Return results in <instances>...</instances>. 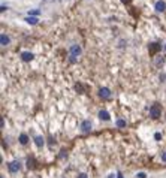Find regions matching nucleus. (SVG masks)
Wrapping results in <instances>:
<instances>
[{"mask_svg": "<svg viewBox=\"0 0 166 178\" xmlns=\"http://www.w3.org/2000/svg\"><path fill=\"white\" fill-rule=\"evenodd\" d=\"M165 118H166V115H165Z\"/></svg>", "mask_w": 166, "mask_h": 178, "instance_id": "obj_27", "label": "nucleus"}, {"mask_svg": "<svg viewBox=\"0 0 166 178\" xmlns=\"http://www.w3.org/2000/svg\"><path fill=\"white\" fill-rule=\"evenodd\" d=\"M136 177H138V178H147V174H145V172H139Z\"/></svg>", "mask_w": 166, "mask_h": 178, "instance_id": "obj_19", "label": "nucleus"}, {"mask_svg": "<svg viewBox=\"0 0 166 178\" xmlns=\"http://www.w3.org/2000/svg\"><path fill=\"white\" fill-rule=\"evenodd\" d=\"M117 178H123V175H121V174H117Z\"/></svg>", "mask_w": 166, "mask_h": 178, "instance_id": "obj_25", "label": "nucleus"}, {"mask_svg": "<svg viewBox=\"0 0 166 178\" xmlns=\"http://www.w3.org/2000/svg\"><path fill=\"white\" fill-rule=\"evenodd\" d=\"M150 115L153 118H159L160 115H162V112H160V105L159 103H154L151 108H150Z\"/></svg>", "mask_w": 166, "mask_h": 178, "instance_id": "obj_2", "label": "nucleus"}, {"mask_svg": "<svg viewBox=\"0 0 166 178\" xmlns=\"http://www.w3.org/2000/svg\"><path fill=\"white\" fill-rule=\"evenodd\" d=\"M81 132L82 133H90L91 132V121L90 120H84L81 123Z\"/></svg>", "mask_w": 166, "mask_h": 178, "instance_id": "obj_4", "label": "nucleus"}, {"mask_svg": "<svg viewBox=\"0 0 166 178\" xmlns=\"http://www.w3.org/2000/svg\"><path fill=\"white\" fill-rule=\"evenodd\" d=\"M154 139H156V141H160V139H162V135H160L159 132H157V133H154Z\"/></svg>", "mask_w": 166, "mask_h": 178, "instance_id": "obj_17", "label": "nucleus"}, {"mask_svg": "<svg viewBox=\"0 0 166 178\" xmlns=\"http://www.w3.org/2000/svg\"><path fill=\"white\" fill-rule=\"evenodd\" d=\"M121 2H123L124 5H130V3H132V0H121Z\"/></svg>", "mask_w": 166, "mask_h": 178, "instance_id": "obj_21", "label": "nucleus"}, {"mask_svg": "<svg viewBox=\"0 0 166 178\" xmlns=\"http://www.w3.org/2000/svg\"><path fill=\"white\" fill-rule=\"evenodd\" d=\"M99 118H100V120H105V121H108V120L111 118V117H109V112L105 111V109L99 111Z\"/></svg>", "mask_w": 166, "mask_h": 178, "instance_id": "obj_10", "label": "nucleus"}, {"mask_svg": "<svg viewBox=\"0 0 166 178\" xmlns=\"http://www.w3.org/2000/svg\"><path fill=\"white\" fill-rule=\"evenodd\" d=\"M99 96L102 97V99H109V97H111V90L106 88V87H102L99 90Z\"/></svg>", "mask_w": 166, "mask_h": 178, "instance_id": "obj_5", "label": "nucleus"}, {"mask_svg": "<svg viewBox=\"0 0 166 178\" xmlns=\"http://www.w3.org/2000/svg\"><path fill=\"white\" fill-rule=\"evenodd\" d=\"M108 178H115V175H114V174H111V175H109Z\"/></svg>", "mask_w": 166, "mask_h": 178, "instance_id": "obj_24", "label": "nucleus"}, {"mask_svg": "<svg viewBox=\"0 0 166 178\" xmlns=\"http://www.w3.org/2000/svg\"><path fill=\"white\" fill-rule=\"evenodd\" d=\"M29 142V136L25 135V133H21L20 135V144H23V145H25Z\"/></svg>", "mask_w": 166, "mask_h": 178, "instance_id": "obj_11", "label": "nucleus"}, {"mask_svg": "<svg viewBox=\"0 0 166 178\" xmlns=\"http://www.w3.org/2000/svg\"><path fill=\"white\" fill-rule=\"evenodd\" d=\"M163 61H165V60H163V57H160V58H157L156 65H157V66H159V65H163Z\"/></svg>", "mask_w": 166, "mask_h": 178, "instance_id": "obj_18", "label": "nucleus"}, {"mask_svg": "<svg viewBox=\"0 0 166 178\" xmlns=\"http://www.w3.org/2000/svg\"><path fill=\"white\" fill-rule=\"evenodd\" d=\"M162 160L166 163V153H163V154H162Z\"/></svg>", "mask_w": 166, "mask_h": 178, "instance_id": "obj_23", "label": "nucleus"}, {"mask_svg": "<svg viewBox=\"0 0 166 178\" xmlns=\"http://www.w3.org/2000/svg\"><path fill=\"white\" fill-rule=\"evenodd\" d=\"M162 47H160V43H157V42H153L150 43V56H156V52L159 51Z\"/></svg>", "mask_w": 166, "mask_h": 178, "instance_id": "obj_6", "label": "nucleus"}, {"mask_svg": "<svg viewBox=\"0 0 166 178\" xmlns=\"http://www.w3.org/2000/svg\"><path fill=\"white\" fill-rule=\"evenodd\" d=\"M27 168L29 169H33L34 168V159H29L27 160Z\"/></svg>", "mask_w": 166, "mask_h": 178, "instance_id": "obj_15", "label": "nucleus"}, {"mask_svg": "<svg viewBox=\"0 0 166 178\" xmlns=\"http://www.w3.org/2000/svg\"><path fill=\"white\" fill-rule=\"evenodd\" d=\"M165 51H166V45H165Z\"/></svg>", "mask_w": 166, "mask_h": 178, "instance_id": "obj_26", "label": "nucleus"}, {"mask_svg": "<svg viewBox=\"0 0 166 178\" xmlns=\"http://www.w3.org/2000/svg\"><path fill=\"white\" fill-rule=\"evenodd\" d=\"M6 9H8V8H6V6H5V5H2V8H0V11H2V12H5V11H6Z\"/></svg>", "mask_w": 166, "mask_h": 178, "instance_id": "obj_22", "label": "nucleus"}, {"mask_svg": "<svg viewBox=\"0 0 166 178\" xmlns=\"http://www.w3.org/2000/svg\"><path fill=\"white\" fill-rule=\"evenodd\" d=\"M34 144H36L38 147H42L43 144H45V141H43L42 136H36V138H34Z\"/></svg>", "mask_w": 166, "mask_h": 178, "instance_id": "obj_13", "label": "nucleus"}, {"mask_svg": "<svg viewBox=\"0 0 166 178\" xmlns=\"http://www.w3.org/2000/svg\"><path fill=\"white\" fill-rule=\"evenodd\" d=\"M78 178H88V175H87V174H80Z\"/></svg>", "mask_w": 166, "mask_h": 178, "instance_id": "obj_20", "label": "nucleus"}, {"mask_svg": "<svg viewBox=\"0 0 166 178\" xmlns=\"http://www.w3.org/2000/svg\"><path fill=\"white\" fill-rule=\"evenodd\" d=\"M154 8H156V11H157V12H165V11H166V3H165V2H162V0H159V2L156 3V6H154Z\"/></svg>", "mask_w": 166, "mask_h": 178, "instance_id": "obj_8", "label": "nucleus"}, {"mask_svg": "<svg viewBox=\"0 0 166 178\" xmlns=\"http://www.w3.org/2000/svg\"><path fill=\"white\" fill-rule=\"evenodd\" d=\"M39 12H40L39 9H33V11H30V12H29V15H30V16H33V15H38Z\"/></svg>", "mask_w": 166, "mask_h": 178, "instance_id": "obj_16", "label": "nucleus"}, {"mask_svg": "<svg viewBox=\"0 0 166 178\" xmlns=\"http://www.w3.org/2000/svg\"><path fill=\"white\" fill-rule=\"evenodd\" d=\"M81 52H82V49H81L80 45H72L71 49H69V60H71L72 63H75L78 60V57L81 56Z\"/></svg>", "mask_w": 166, "mask_h": 178, "instance_id": "obj_1", "label": "nucleus"}, {"mask_svg": "<svg viewBox=\"0 0 166 178\" xmlns=\"http://www.w3.org/2000/svg\"><path fill=\"white\" fill-rule=\"evenodd\" d=\"M25 21H27L29 24H38L39 23V18H36V16H27V18H25Z\"/></svg>", "mask_w": 166, "mask_h": 178, "instance_id": "obj_12", "label": "nucleus"}, {"mask_svg": "<svg viewBox=\"0 0 166 178\" xmlns=\"http://www.w3.org/2000/svg\"><path fill=\"white\" fill-rule=\"evenodd\" d=\"M33 54L32 52H29V51H24V52H21V60L23 61H32L33 60Z\"/></svg>", "mask_w": 166, "mask_h": 178, "instance_id": "obj_7", "label": "nucleus"}, {"mask_svg": "<svg viewBox=\"0 0 166 178\" xmlns=\"http://www.w3.org/2000/svg\"><path fill=\"white\" fill-rule=\"evenodd\" d=\"M8 168H9V172L15 174V172H18L21 169V163L18 162V160H14V162H11L9 165H8Z\"/></svg>", "mask_w": 166, "mask_h": 178, "instance_id": "obj_3", "label": "nucleus"}, {"mask_svg": "<svg viewBox=\"0 0 166 178\" xmlns=\"http://www.w3.org/2000/svg\"><path fill=\"white\" fill-rule=\"evenodd\" d=\"M115 124H117V127H126V121H124V120H121V118H118Z\"/></svg>", "mask_w": 166, "mask_h": 178, "instance_id": "obj_14", "label": "nucleus"}, {"mask_svg": "<svg viewBox=\"0 0 166 178\" xmlns=\"http://www.w3.org/2000/svg\"><path fill=\"white\" fill-rule=\"evenodd\" d=\"M9 42H11L9 36H6L5 33H2V36H0V43H2L3 47H6V45H9Z\"/></svg>", "mask_w": 166, "mask_h": 178, "instance_id": "obj_9", "label": "nucleus"}]
</instances>
